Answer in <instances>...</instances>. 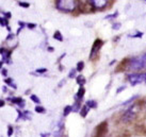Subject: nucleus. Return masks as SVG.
<instances>
[{
    "mask_svg": "<svg viewBox=\"0 0 146 137\" xmlns=\"http://www.w3.org/2000/svg\"><path fill=\"white\" fill-rule=\"evenodd\" d=\"M127 69L134 71L146 69V52L127 61Z\"/></svg>",
    "mask_w": 146,
    "mask_h": 137,
    "instance_id": "f257e3e1",
    "label": "nucleus"
},
{
    "mask_svg": "<svg viewBox=\"0 0 146 137\" xmlns=\"http://www.w3.org/2000/svg\"><path fill=\"white\" fill-rule=\"evenodd\" d=\"M56 7L62 12L70 13L77 8V1L76 0H56Z\"/></svg>",
    "mask_w": 146,
    "mask_h": 137,
    "instance_id": "f03ea898",
    "label": "nucleus"
},
{
    "mask_svg": "<svg viewBox=\"0 0 146 137\" xmlns=\"http://www.w3.org/2000/svg\"><path fill=\"white\" fill-rule=\"evenodd\" d=\"M140 112V105L139 104H133L131 105L130 107L125 111V113L123 114L122 116V121L124 123H130L135 119L137 115Z\"/></svg>",
    "mask_w": 146,
    "mask_h": 137,
    "instance_id": "7ed1b4c3",
    "label": "nucleus"
},
{
    "mask_svg": "<svg viewBox=\"0 0 146 137\" xmlns=\"http://www.w3.org/2000/svg\"><path fill=\"white\" fill-rule=\"evenodd\" d=\"M128 82L132 86H135L138 84H141L143 82H145V73H139V72H133L130 73L127 76Z\"/></svg>",
    "mask_w": 146,
    "mask_h": 137,
    "instance_id": "20e7f679",
    "label": "nucleus"
},
{
    "mask_svg": "<svg viewBox=\"0 0 146 137\" xmlns=\"http://www.w3.org/2000/svg\"><path fill=\"white\" fill-rule=\"evenodd\" d=\"M102 45H104V41L102 40H95V41L93 43V46H92V49H91V54H90V59L92 60L93 57H95V55L99 52V50L102 49Z\"/></svg>",
    "mask_w": 146,
    "mask_h": 137,
    "instance_id": "39448f33",
    "label": "nucleus"
},
{
    "mask_svg": "<svg viewBox=\"0 0 146 137\" xmlns=\"http://www.w3.org/2000/svg\"><path fill=\"white\" fill-rule=\"evenodd\" d=\"M108 133V122L107 121H102V123L96 126V136L97 137H104L106 134Z\"/></svg>",
    "mask_w": 146,
    "mask_h": 137,
    "instance_id": "423d86ee",
    "label": "nucleus"
},
{
    "mask_svg": "<svg viewBox=\"0 0 146 137\" xmlns=\"http://www.w3.org/2000/svg\"><path fill=\"white\" fill-rule=\"evenodd\" d=\"M89 1L91 5L97 10H102L108 5V0H89Z\"/></svg>",
    "mask_w": 146,
    "mask_h": 137,
    "instance_id": "0eeeda50",
    "label": "nucleus"
},
{
    "mask_svg": "<svg viewBox=\"0 0 146 137\" xmlns=\"http://www.w3.org/2000/svg\"><path fill=\"white\" fill-rule=\"evenodd\" d=\"M1 67L3 63H10L11 62V51L10 50H5L4 48H1Z\"/></svg>",
    "mask_w": 146,
    "mask_h": 137,
    "instance_id": "6e6552de",
    "label": "nucleus"
},
{
    "mask_svg": "<svg viewBox=\"0 0 146 137\" xmlns=\"http://www.w3.org/2000/svg\"><path fill=\"white\" fill-rule=\"evenodd\" d=\"M9 101H11L12 103L14 104H17L18 106H21V107H24L25 105H26V102L24 101V99L21 97H13V98H10L8 99Z\"/></svg>",
    "mask_w": 146,
    "mask_h": 137,
    "instance_id": "1a4fd4ad",
    "label": "nucleus"
},
{
    "mask_svg": "<svg viewBox=\"0 0 146 137\" xmlns=\"http://www.w3.org/2000/svg\"><path fill=\"white\" fill-rule=\"evenodd\" d=\"M84 94H85V88L83 87V86H80V88L78 89L77 94H76V96H75V99H76V100L81 101L82 98L84 97Z\"/></svg>",
    "mask_w": 146,
    "mask_h": 137,
    "instance_id": "9d476101",
    "label": "nucleus"
},
{
    "mask_svg": "<svg viewBox=\"0 0 146 137\" xmlns=\"http://www.w3.org/2000/svg\"><path fill=\"white\" fill-rule=\"evenodd\" d=\"M90 109H90L89 106H88L86 104H84L81 107V109H80V116H81V117H83V118H85L86 116H88Z\"/></svg>",
    "mask_w": 146,
    "mask_h": 137,
    "instance_id": "9b49d317",
    "label": "nucleus"
},
{
    "mask_svg": "<svg viewBox=\"0 0 146 137\" xmlns=\"http://www.w3.org/2000/svg\"><path fill=\"white\" fill-rule=\"evenodd\" d=\"M76 82H77L78 85H80V86H83V85L85 84L86 80H85V78L83 77L82 74H80V76H77V77H76Z\"/></svg>",
    "mask_w": 146,
    "mask_h": 137,
    "instance_id": "f8f14e48",
    "label": "nucleus"
},
{
    "mask_svg": "<svg viewBox=\"0 0 146 137\" xmlns=\"http://www.w3.org/2000/svg\"><path fill=\"white\" fill-rule=\"evenodd\" d=\"M73 112V105H67V106H65L64 107V112H63V115H64V117L66 116H68L69 114Z\"/></svg>",
    "mask_w": 146,
    "mask_h": 137,
    "instance_id": "ddd939ff",
    "label": "nucleus"
},
{
    "mask_svg": "<svg viewBox=\"0 0 146 137\" xmlns=\"http://www.w3.org/2000/svg\"><path fill=\"white\" fill-rule=\"evenodd\" d=\"M85 104L88 105L90 109H96L97 107V102L95 100H88Z\"/></svg>",
    "mask_w": 146,
    "mask_h": 137,
    "instance_id": "4468645a",
    "label": "nucleus"
},
{
    "mask_svg": "<svg viewBox=\"0 0 146 137\" xmlns=\"http://www.w3.org/2000/svg\"><path fill=\"white\" fill-rule=\"evenodd\" d=\"M0 24L2 27H7V28L10 30L9 28V21H8V18H5V17H0Z\"/></svg>",
    "mask_w": 146,
    "mask_h": 137,
    "instance_id": "2eb2a0df",
    "label": "nucleus"
},
{
    "mask_svg": "<svg viewBox=\"0 0 146 137\" xmlns=\"http://www.w3.org/2000/svg\"><path fill=\"white\" fill-rule=\"evenodd\" d=\"M4 82L8 84V86H11V87H13V88H16L17 86L15 85V83H14V81L11 79V78H8V79H5L4 80Z\"/></svg>",
    "mask_w": 146,
    "mask_h": 137,
    "instance_id": "dca6fc26",
    "label": "nucleus"
},
{
    "mask_svg": "<svg viewBox=\"0 0 146 137\" xmlns=\"http://www.w3.org/2000/svg\"><path fill=\"white\" fill-rule=\"evenodd\" d=\"M34 111H35L36 113H38V114H45V113H46V109H45V107H43V106H41V105H37V106H35Z\"/></svg>",
    "mask_w": 146,
    "mask_h": 137,
    "instance_id": "f3484780",
    "label": "nucleus"
},
{
    "mask_svg": "<svg viewBox=\"0 0 146 137\" xmlns=\"http://www.w3.org/2000/svg\"><path fill=\"white\" fill-rule=\"evenodd\" d=\"M30 99L34 102V103H36V104H40L41 103V100H40V98L37 97L36 95H34V94H32L31 96H30Z\"/></svg>",
    "mask_w": 146,
    "mask_h": 137,
    "instance_id": "a211bd4d",
    "label": "nucleus"
},
{
    "mask_svg": "<svg viewBox=\"0 0 146 137\" xmlns=\"http://www.w3.org/2000/svg\"><path fill=\"white\" fill-rule=\"evenodd\" d=\"M53 37H54V40H59V41H63V36H62V34L60 31H57V32L54 33Z\"/></svg>",
    "mask_w": 146,
    "mask_h": 137,
    "instance_id": "6ab92c4d",
    "label": "nucleus"
},
{
    "mask_svg": "<svg viewBox=\"0 0 146 137\" xmlns=\"http://www.w3.org/2000/svg\"><path fill=\"white\" fill-rule=\"evenodd\" d=\"M76 68H77L78 71H82V70H83V68H84V62H82V61L78 62Z\"/></svg>",
    "mask_w": 146,
    "mask_h": 137,
    "instance_id": "aec40b11",
    "label": "nucleus"
},
{
    "mask_svg": "<svg viewBox=\"0 0 146 137\" xmlns=\"http://www.w3.org/2000/svg\"><path fill=\"white\" fill-rule=\"evenodd\" d=\"M78 70L77 68H73L70 71H69L68 73V78H70V79H74V78H76V72H77Z\"/></svg>",
    "mask_w": 146,
    "mask_h": 137,
    "instance_id": "412c9836",
    "label": "nucleus"
},
{
    "mask_svg": "<svg viewBox=\"0 0 146 137\" xmlns=\"http://www.w3.org/2000/svg\"><path fill=\"white\" fill-rule=\"evenodd\" d=\"M13 132H14V131H13V128L11 126V125H9L8 126V136H12Z\"/></svg>",
    "mask_w": 146,
    "mask_h": 137,
    "instance_id": "4be33fe9",
    "label": "nucleus"
},
{
    "mask_svg": "<svg viewBox=\"0 0 146 137\" xmlns=\"http://www.w3.org/2000/svg\"><path fill=\"white\" fill-rule=\"evenodd\" d=\"M36 72H37V73H45V72H47V69H46V68L36 69Z\"/></svg>",
    "mask_w": 146,
    "mask_h": 137,
    "instance_id": "5701e85b",
    "label": "nucleus"
},
{
    "mask_svg": "<svg viewBox=\"0 0 146 137\" xmlns=\"http://www.w3.org/2000/svg\"><path fill=\"white\" fill-rule=\"evenodd\" d=\"M19 5L23 7V8H29L30 7V4L28 2H19Z\"/></svg>",
    "mask_w": 146,
    "mask_h": 137,
    "instance_id": "b1692460",
    "label": "nucleus"
},
{
    "mask_svg": "<svg viewBox=\"0 0 146 137\" xmlns=\"http://www.w3.org/2000/svg\"><path fill=\"white\" fill-rule=\"evenodd\" d=\"M1 74H2L3 77H8V70H7V69H4V68H2V69H1Z\"/></svg>",
    "mask_w": 146,
    "mask_h": 137,
    "instance_id": "393cba45",
    "label": "nucleus"
},
{
    "mask_svg": "<svg viewBox=\"0 0 146 137\" xmlns=\"http://www.w3.org/2000/svg\"><path fill=\"white\" fill-rule=\"evenodd\" d=\"M126 88V86H122V87H119V88H117V90H116V94H119L121 92H123L124 89Z\"/></svg>",
    "mask_w": 146,
    "mask_h": 137,
    "instance_id": "a878e982",
    "label": "nucleus"
},
{
    "mask_svg": "<svg viewBox=\"0 0 146 137\" xmlns=\"http://www.w3.org/2000/svg\"><path fill=\"white\" fill-rule=\"evenodd\" d=\"M35 26H36L35 24H28V28H30V29H34V28H35Z\"/></svg>",
    "mask_w": 146,
    "mask_h": 137,
    "instance_id": "bb28decb",
    "label": "nucleus"
},
{
    "mask_svg": "<svg viewBox=\"0 0 146 137\" xmlns=\"http://www.w3.org/2000/svg\"><path fill=\"white\" fill-rule=\"evenodd\" d=\"M114 26H115V27H113L114 30H117V29L121 28V24H114Z\"/></svg>",
    "mask_w": 146,
    "mask_h": 137,
    "instance_id": "cd10ccee",
    "label": "nucleus"
},
{
    "mask_svg": "<svg viewBox=\"0 0 146 137\" xmlns=\"http://www.w3.org/2000/svg\"><path fill=\"white\" fill-rule=\"evenodd\" d=\"M50 134L49 133H43V134H41V137H48Z\"/></svg>",
    "mask_w": 146,
    "mask_h": 137,
    "instance_id": "c85d7f7f",
    "label": "nucleus"
},
{
    "mask_svg": "<svg viewBox=\"0 0 146 137\" xmlns=\"http://www.w3.org/2000/svg\"><path fill=\"white\" fill-rule=\"evenodd\" d=\"M0 105H1V107H3V106H4V101L3 100H1V103H0Z\"/></svg>",
    "mask_w": 146,
    "mask_h": 137,
    "instance_id": "c756f323",
    "label": "nucleus"
},
{
    "mask_svg": "<svg viewBox=\"0 0 146 137\" xmlns=\"http://www.w3.org/2000/svg\"><path fill=\"white\" fill-rule=\"evenodd\" d=\"M48 50H49V51H50V52H52V51H53V48H52V47H49Z\"/></svg>",
    "mask_w": 146,
    "mask_h": 137,
    "instance_id": "7c9ffc66",
    "label": "nucleus"
},
{
    "mask_svg": "<svg viewBox=\"0 0 146 137\" xmlns=\"http://www.w3.org/2000/svg\"><path fill=\"white\" fill-rule=\"evenodd\" d=\"M145 83H146V73H145Z\"/></svg>",
    "mask_w": 146,
    "mask_h": 137,
    "instance_id": "2f4dec72",
    "label": "nucleus"
},
{
    "mask_svg": "<svg viewBox=\"0 0 146 137\" xmlns=\"http://www.w3.org/2000/svg\"><path fill=\"white\" fill-rule=\"evenodd\" d=\"M96 137H97V136H96Z\"/></svg>",
    "mask_w": 146,
    "mask_h": 137,
    "instance_id": "473e14b6",
    "label": "nucleus"
}]
</instances>
